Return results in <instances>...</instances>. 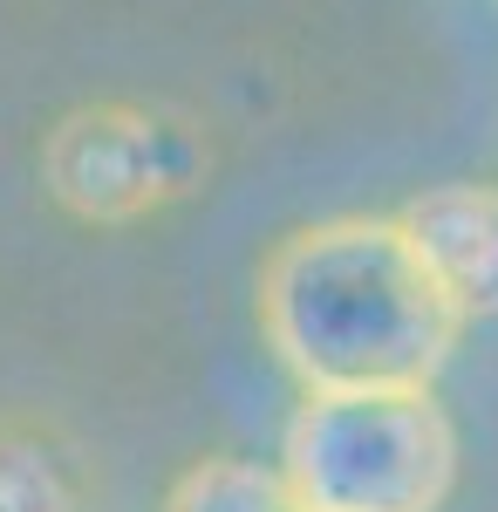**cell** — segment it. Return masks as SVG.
<instances>
[{"label": "cell", "mask_w": 498, "mask_h": 512, "mask_svg": "<svg viewBox=\"0 0 498 512\" xmlns=\"http://www.w3.org/2000/svg\"><path fill=\"white\" fill-rule=\"evenodd\" d=\"M280 472L301 512H437L458 431L430 390H321L294 410Z\"/></svg>", "instance_id": "2"}, {"label": "cell", "mask_w": 498, "mask_h": 512, "mask_svg": "<svg viewBox=\"0 0 498 512\" xmlns=\"http://www.w3.org/2000/svg\"><path fill=\"white\" fill-rule=\"evenodd\" d=\"M396 226L464 321L498 315V185H437L410 198Z\"/></svg>", "instance_id": "4"}, {"label": "cell", "mask_w": 498, "mask_h": 512, "mask_svg": "<svg viewBox=\"0 0 498 512\" xmlns=\"http://www.w3.org/2000/svg\"><path fill=\"white\" fill-rule=\"evenodd\" d=\"M260 321L307 396L430 390L464 328L396 219H321L280 239L260 274Z\"/></svg>", "instance_id": "1"}, {"label": "cell", "mask_w": 498, "mask_h": 512, "mask_svg": "<svg viewBox=\"0 0 498 512\" xmlns=\"http://www.w3.org/2000/svg\"><path fill=\"white\" fill-rule=\"evenodd\" d=\"M0 512H82L76 465L35 431H0Z\"/></svg>", "instance_id": "6"}, {"label": "cell", "mask_w": 498, "mask_h": 512, "mask_svg": "<svg viewBox=\"0 0 498 512\" xmlns=\"http://www.w3.org/2000/svg\"><path fill=\"white\" fill-rule=\"evenodd\" d=\"M164 512H301L287 472L246 465V458H205L171 485Z\"/></svg>", "instance_id": "5"}, {"label": "cell", "mask_w": 498, "mask_h": 512, "mask_svg": "<svg viewBox=\"0 0 498 512\" xmlns=\"http://www.w3.org/2000/svg\"><path fill=\"white\" fill-rule=\"evenodd\" d=\"M198 171V144L192 130L151 117L137 103H96L76 110L48 130L41 144V178L76 219L96 226H123L144 219L151 205L178 198Z\"/></svg>", "instance_id": "3"}]
</instances>
